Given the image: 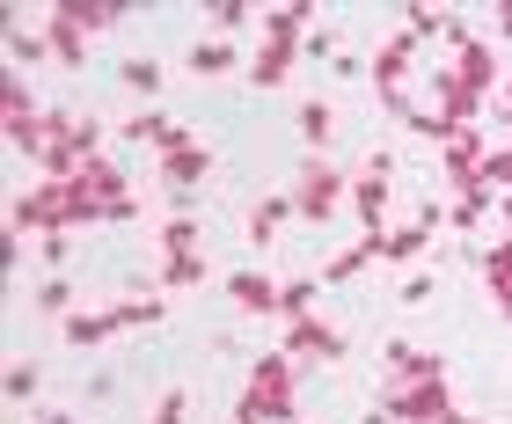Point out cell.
Returning a JSON list of instances; mask_svg holds the SVG:
<instances>
[{
	"instance_id": "5bb4252c",
	"label": "cell",
	"mask_w": 512,
	"mask_h": 424,
	"mask_svg": "<svg viewBox=\"0 0 512 424\" xmlns=\"http://www.w3.org/2000/svg\"><path fill=\"white\" fill-rule=\"evenodd\" d=\"M213 176V154L205 147H183V154H161V183H169V198H191L198 183Z\"/></svg>"
},
{
	"instance_id": "4fadbf2b",
	"label": "cell",
	"mask_w": 512,
	"mask_h": 424,
	"mask_svg": "<svg viewBox=\"0 0 512 424\" xmlns=\"http://www.w3.org/2000/svg\"><path fill=\"white\" fill-rule=\"evenodd\" d=\"M447 74L461 81V88H469V96H491V88H498V59H491V44H454V66H447Z\"/></svg>"
},
{
	"instance_id": "d4e9b609",
	"label": "cell",
	"mask_w": 512,
	"mask_h": 424,
	"mask_svg": "<svg viewBox=\"0 0 512 424\" xmlns=\"http://www.w3.org/2000/svg\"><path fill=\"white\" fill-rule=\"evenodd\" d=\"M191 74H235V44H227V37L191 44Z\"/></svg>"
},
{
	"instance_id": "ac0fdd59",
	"label": "cell",
	"mask_w": 512,
	"mask_h": 424,
	"mask_svg": "<svg viewBox=\"0 0 512 424\" xmlns=\"http://www.w3.org/2000/svg\"><path fill=\"white\" fill-rule=\"evenodd\" d=\"M432 96H439V117H447L454 132H469V117L483 110V96H469V88H461L454 74H432Z\"/></svg>"
},
{
	"instance_id": "8992f818",
	"label": "cell",
	"mask_w": 512,
	"mask_h": 424,
	"mask_svg": "<svg viewBox=\"0 0 512 424\" xmlns=\"http://www.w3.org/2000/svg\"><path fill=\"white\" fill-rule=\"evenodd\" d=\"M293 205H300V220H330L337 205H352V176H337L330 161H308V169H300V183H293Z\"/></svg>"
},
{
	"instance_id": "ba28073f",
	"label": "cell",
	"mask_w": 512,
	"mask_h": 424,
	"mask_svg": "<svg viewBox=\"0 0 512 424\" xmlns=\"http://www.w3.org/2000/svg\"><path fill=\"white\" fill-rule=\"evenodd\" d=\"M417 74V37L410 30H388L381 37V52H374V88H381V103H403V81Z\"/></svg>"
},
{
	"instance_id": "d590c367",
	"label": "cell",
	"mask_w": 512,
	"mask_h": 424,
	"mask_svg": "<svg viewBox=\"0 0 512 424\" xmlns=\"http://www.w3.org/2000/svg\"><path fill=\"white\" fill-rule=\"evenodd\" d=\"M125 329H147V322H161V315H169V308H161V300H125Z\"/></svg>"
},
{
	"instance_id": "f1b7e54d",
	"label": "cell",
	"mask_w": 512,
	"mask_h": 424,
	"mask_svg": "<svg viewBox=\"0 0 512 424\" xmlns=\"http://www.w3.org/2000/svg\"><path fill=\"white\" fill-rule=\"evenodd\" d=\"M161 249H169V256H198V220H191V212H176V220L161 227Z\"/></svg>"
},
{
	"instance_id": "44dd1931",
	"label": "cell",
	"mask_w": 512,
	"mask_h": 424,
	"mask_svg": "<svg viewBox=\"0 0 512 424\" xmlns=\"http://www.w3.org/2000/svg\"><path fill=\"white\" fill-rule=\"evenodd\" d=\"M125 315L118 308H88V315H66V344H103V337H118Z\"/></svg>"
},
{
	"instance_id": "9c48e42d",
	"label": "cell",
	"mask_w": 512,
	"mask_h": 424,
	"mask_svg": "<svg viewBox=\"0 0 512 424\" xmlns=\"http://www.w3.org/2000/svg\"><path fill=\"white\" fill-rule=\"evenodd\" d=\"M278 351H286V359H344V337L337 329H322L315 315H300V322H286V337H278Z\"/></svg>"
},
{
	"instance_id": "e0dca14e",
	"label": "cell",
	"mask_w": 512,
	"mask_h": 424,
	"mask_svg": "<svg viewBox=\"0 0 512 424\" xmlns=\"http://www.w3.org/2000/svg\"><path fill=\"white\" fill-rule=\"evenodd\" d=\"M44 44H52V59H66V66H88V30L66 22L59 8H44Z\"/></svg>"
},
{
	"instance_id": "3957f363",
	"label": "cell",
	"mask_w": 512,
	"mask_h": 424,
	"mask_svg": "<svg viewBox=\"0 0 512 424\" xmlns=\"http://www.w3.org/2000/svg\"><path fill=\"white\" fill-rule=\"evenodd\" d=\"M88 220V205H81V191L74 183H59V176H37L30 191H22L15 205H8V234L22 242V234H66V227H81Z\"/></svg>"
},
{
	"instance_id": "8d00e7d4",
	"label": "cell",
	"mask_w": 512,
	"mask_h": 424,
	"mask_svg": "<svg viewBox=\"0 0 512 424\" xmlns=\"http://www.w3.org/2000/svg\"><path fill=\"white\" fill-rule=\"evenodd\" d=\"M154 424H183V388H169V395L154 403Z\"/></svg>"
},
{
	"instance_id": "cb8c5ba5",
	"label": "cell",
	"mask_w": 512,
	"mask_h": 424,
	"mask_svg": "<svg viewBox=\"0 0 512 424\" xmlns=\"http://www.w3.org/2000/svg\"><path fill=\"white\" fill-rule=\"evenodd\" d=\"M315 293H322V278H293V286H278V322L315 315Z\"/></svg>"
},
{
	"instance_id": "d6a6232c",
	"label": "cell",
	"mask_w": 512,
	"mask_h": 424,
	"mask_svg": "<svg viewBox=\"0 0 512 424\" xmlns=\"http://www.w3.org/2000/svg\"><path fill=\"white\" fill-rule=\"evenodd\" d=\"M483 183H491L498 198L512 191V147H491V154H483Z\"/></svg>"
},
{
	"instance_id": "74e56055",
	"label": "cell",
	"mask_w": 512,
	"mask_h": 424,
	"mask_svg": "<svg viewBox=\"0 0 512 424\" xmlns=\"http://www.w3.org/2000/svg\"><path fill=\"white\" fill-rule=\"evenodd\" d=\"M491 15H498V37H512V0H498Z\"/></svg>"
},
{
	"instance_id": "5b68a950",
	"label": "cell",
	"mask_w": 512,
	"mask_h": 424,
	"mask_svg": "<svg viewBox=\"0 0 512 424\" xmlns=\"http://www.w3.org/2000/svg\"><path fill=\"white\" fill-rule=\"evenodd\" d=\"M388 205H395V154L381 147V154L352 176V212H359L366 234H381V227H388Z\"/></svg>"
},
{
	"instance_id": "603a6c76",
	"label": "cell",
	"mask_w": 512,
	"mask_h": 424,
	"mask_svg": "<svg viewBox=\"0 0 512 424\" xmlns=\"http://www.w3.org/2000/svg\"><path fill=\"white\" fill-rule=\"evenodd\" d=\"M300 139H308L315 154H322V147H330V139H337V110L322 103V96H315V103H300Z\"/></svg>"
},
{
	"instance_id": "7c38bea8",
	"label": "cell",
	"mask_w": 512,
	"mask_h": 424,
	"mask_svg": "<svg viewBox=\"0 0 512 424\" xmlns=\"http://www.w3.org/2000/svg\"><path fill=\"white\" fill-rule=\"evenodd\" d=\"M439 154H447V183H454V191L483 183V154H491V147H483V132H476V125H469V132H454Z\"/></svg>"
},
{
	"instance_id": "1f68e13d",
	"label": "cell",
	"mask_w": 512,
	"mask_h": 424,
	"mask_svg": "<svg viewBox=\"0 0 512 424\" xmlns=\"http://www.w3.org/2000/svg\"><path fill=\"white\" fill-rule=\"evenodd\" d=\"M483 278H491V293H505V286H512V234H505L498 249H483Z\"/></svg>"
},
{
	"instance_id": "484cf974",
	"label": "cell",
	"mask_w": 512,
	"mask_h": 424,
	"mask_svg": "<svg viewBox=\"0 0 512 424\" xmlns=\"http://www.w3.org/2000/svg\"><path fill=\"white\" fill-rule=\"evenodd\" d=\"M403 30H410V37H447V8H432V0H410V8H403Z\"/></svg>"
},
{
	"instance_id": "f546056e",
	"label": "cell",
	"mask_w": 512,
	"mask_h": 424,
	"mask_svg": "<svg viewBox=\"0 0 512 424\" xmlns=\"http://www.w3.org/2000/svg\"><path fill=\"white\" fill-rule=\"evenodd\" d=\"M44 52H52L44 37H30V30H15V22H8V66H44Z\"/></svg>"
},
{
	"instance_id": "2e32d148",
	"label": "cell",
	"mask_w": 512,
	"mask_h": 424,
	"mask_svg": "<svg viewBox=\"0 0 512 424\" xmlns=\"http://www.w3.org/2000/svg\"><path fill=\"white\" fill-rule=\"evenodd\" d=\"M52 8H59L66 22H81V30H88V37H103V30H118V22L132 15V8H125V0H52Z\"/></svg>"
},
{
	"instance_id": "4dcf8cb0",
	"label": "cell",
	"mask_w": 512,
	"mask_h": 424,
	"mask_svg": "<svg viewBox=\"0 0 512 424\" xmlns=\"http://www.w3.org/2000/svg\"><path fill=\"white\" fill-rule=\"evenodd\" d=\"M161 286H205V256H169V264H161Z\"/></svg>"
},
{
	"instance_id": "d6986e66",
	"label": "cell",
	"mask_w": 512,
	"mask_h": 424,
	"mask_svg": "<svg viewBox=\"0 0 512 424\" xmlns=\"http://www.w3.org/2000/svg\"><path fill=\"white\" fill-rule=\"evenodd\" d=\"M498 212V191L491 183H469V191H454V205H447V220H454V234H469V227H483Z\"/></svg>"
},
{
	"instance_id": "9a60e30c",
	"label": "cell",
	"mask_w": 512,
	"mask_h": 424,
	"mask_svg": "<svg viewBox=\"0 0 512 424\" xmlns=\"http://www.w3.org/2000/svg\"><path fill=\"white\" fill-rule=\"evenodd\" d=\"M293 212H300L293 191H264V198H256V212H249V249H271V234L286 227Z\"/></svg>"
},
{
	"instance_id": "8fae6325",
	"label": "cell",
	"mask_w": 512,
	"mask_h": 424,
	"mask_svg": "<svg viewBox=\"0 0 512 424\" xmlns=\"http://www.w3.org/2000/svg\"><path fill=\"white\" fill-rule=\"evenodd\" d=\"M220 293L235 300L242 315H278V278H264V271H227Z\"/></svg>"
},
{
	"instance_id": "836d02e7",
	"label": "cell",
	"mask_w": 512,
	"mask_h": 424,
	"mask_svg": "<svg viewBox=\"0 0 512 424\" xmlns=\"http://www.w3.org/2000/svg\"><path fill=\"white\" fill-rule=\"evenodd\" d=\"M37 308L66 322V308H74V286H66V278H44V286H37Z\"/></svg>"
},
{
	"instance_id": "7a4b0ae2",
	"label": "cell",
	"mask_w": 512,
	"mask_h": 424,
	"mask_svg": "<svg viewBox=\"0 0 512 424\" xmlns=\"http://www.w3.org/2000/svg\"><path fill=\"white\" fill-rule=\"evenodd\" d=\"M293 381H300V359L264 351V359L249 366V388H242V403H235V424H300L293 417Z\"/></svg>"
},
{
	"instance_id": "7bdbcfd3",
	"label": "cell",
	"mask_w": 512,
	"mask_h": 424,
	"mask_svg": "<svg viewBox=\"0 0 512 424\" xmlns=\"http://www.w3.org/2000/svg\"><path fill=\"white\" fill-rule=\"evenodd\" d=\"M44 424H74V417H44Z\"/></svg>"
},
{
	"instance_id": "4316f807",
	"label": "cell",
	"mask_w": 512,
	"mask_h": 424,
	"mask_svg": "<svg viewBox=\"0 0 512 424\" xmlns=\"http://www.w3.org/2000/svg\"><path fill=\"white\" fill-rule=\"evenodd\" d=\"M118 81L132 88L139 103H147V96H161V66H154V59H125V66H118Z\"/></svg>"
},
{
	"instance_id": "60d3db41",
	"label": "cell",
	"mask_w": 512,
	"mask_h": 424,
	"mask_svg": "<svg viewBox=\"0 0 512 424\" xmlns=\"http://www.w3.org/2000/svg\"><path fill=\"white\" fill-rule=\"evenodd\" d=\"M498 308H505V322H512V286H505V293H498Z\"/></svg>"
},
{
	"instance_id": "52a82bcc",
	"label": "cell",
	"mask_w": 512,
	"mask_h": 424,
	"mask_svg": "<svg viewBox=\"0 0 512 424\" xmlns=\"http://www.w3.org/2000/svg\"><path fill=\"white\" fill-rule=\"evenodd\" d=\"M74 191H81V205H88V220H110L132 191H125V169L110 154H96V161H81V176H74Z\"/></svg>"
},
{
	"instance_id": "6da1fadb",
	"label": "cell",
	"mask_w": 512,
	"mask_h": 424,
	"mask_svg": "<svg viewBox=\"0 0 512 424\" xmlns=\"http://www.w3.org/2000/svg\"><path fill=\"white\" fill-rule=\"evenodd\" d=\"M322 8L315 0H286V8H264V52L249 59V81L256 88H286L293 81V59H300V37Z\"/></svg>"
},
{
	"instance_id": "277c9868",
	"label": "cell",
	"mask_w": 512,
	"mask_h": 424,
	"mask_svg": "<svg viewBox=\"0 0 512 424\" xmlns=\"http://www.w3.org/2000/svg\"><path fill=\"white\" fill-rule=\"evenodd\" d=\"M381 410H388V424H439L454 410V388H447V373H432V381H395L388 373Z\"/></svg>"
},
{
	"instance_id": "ffe728a7",
	"label": "cell",
	"mask_w": 512,
	"mask_h": 424,
	"mask_svg": "<svg viewBox=\"0 0 512 424\" xmlns=\"http://www.w3.org/2000/svg\"><path fill=\"white\" fill-rule=\"evenodd\" d=\"M30 117H44L37 96H30V81H22V74H0V132L30 125Z\"/></svg>"
},
{
	"instance_id": "30bf717a",
	"label": "cell",
	"mask_w": 512,
	"mask_h": 424,
	"mask_svg": "<svg viewBox=\"0 0 512 424\" xmlns=\"http://www.w3.org/2000/svg\"><path fill=\"white\" fill-rule=\"evenodd\" d=\"M118 132L139 139V147H154V154H183V147H191V132H183L169 110H139V117H125Z\"/></svg>"
},
{
	"instance_id": "e575fe53",
	"label": "cell",
	"mask_w": 512,
	"mask_h": 424,
	"mask_svg": "<svg viewBox=\"0 0 512 424\" xmlns=\"http://www.w3.org/2000/svg\"><path fill=\"white\" fill-rule=\"evenodd\" d=\"M30 395H37V366L15 359V366H8V403H30Z\"/></svg>"
},
{
	"instance_id": "7402d4cb",
	"label": "cell",
	"mask_w": 512,
	"mask_h": 424,
	"mask_svg": "<svg viewBox=\"0 0 512 424\" xmlns=\"http://www.w3.org/2000/svg\"><path fill=\"white\" fill-rule=\"evenodd\" d=\"M432 249V227H388V242H381V264H417V256Z\"/></svg>"
},
{
	"instance_id": "ab89813d",
	"label": "cell",
	"mask_w": 512,
	"mask_h": 424,
	"mask_svg": "<svg viewBox=\"0 0 512 424\" xmlns=\"http://www.w3.org/2000/svg\"><path fill=\"white\" fill-rule=\"evenodd\" d=\"M498 220H505V234H512V191H505V198H498Z\"/></svg>"
},
{
	"instance_id": "f35d334b",
	"label": "cell",
	"mask_w": 512,
	"mask_h": 424,
	"mask_svg": "<svg viewBox=\"0 0 512 424\" xmlns=\"http://www.w3.org/2000/svg\"><path fill=\"white\" fill-rule=\"evenodd\" d=\"M498 117H505V125H512V88H498Z\"/></svg>"
},
{
	"instance_id": "83f0119b",
	"label": "cell",
	"mask_w": 512,
	"mask_h": 424,
	"mask_svg": "<svg viewBox=\"0 0 512 424\" xmlns=\"http://www.w3.org/2000/svg\"><path fill=\"white\" fill-rule=\"evenodd\" d=\"M205 15H213V30L227 37V30H242L249 15H264V8H256V0H205Z\"/></svg>"
},
{
	"instance_id": "b9f144b4",
	"label": "cell",
	"mask_w": 512,
	"mask_h": 424,
	"mask_svg": "<svg viewBox=\"0 0 512 424\" xmlns=\"http://www.w3.org/2000/svg\"><path fill=\"white\" fill-rule=\"evenodd\" d=\"M439 424H469V417H461V410H447V417H439Z\"/></svg>"
}]
</instances>
